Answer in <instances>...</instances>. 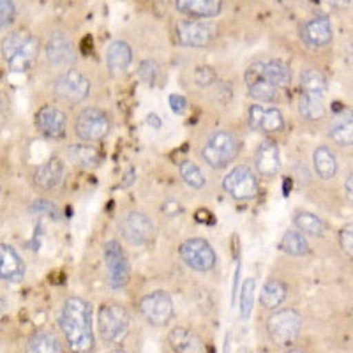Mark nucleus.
<instances>
[{"instance_id": "f257e3e1", "label": "nucleus", "mask_w": 353, "mask_h": 353, "mask_svg": "<svg viewBox=\"0 0 353 353\" xmlns=\"http://www.w3.org/2000/svg\"><path fill=\"white\" fill-rule=\"evenodd\" d=\"M59 325L74 353H87L94 348L92 305L87 301L80 297L68 299L62 305Z\"/></svg>"}, {"instance_id": "f03ea898", "label": "nucleus", "mask_w": 353, "mask_h": 353, "mask_svg": "<svg viewBox=\"0 0 353 353\" xmlns=\"http://www.w3.org/2000/svg\"><path fill=\"white\" fill-rule=\"evenodd\" d=\"M37 53H39V43L27 30H17L2 41V55L11 71L23 72L32 68Z\"/></svg>"}, {"instance_id": "7ed1b4c3", "label": "nucleus", "mask_w": 353, "mask_h": 353, "mask_svg": "<svg viewBox=\"0 0 353 353\" xmlns=\"http://www.w3.org/2000/svg\"><path fill=\"white\" fill-rule=\"evenodd\" d=\"M239 154V140L230 131H217L207 140L201 156L212 168H225Z\"/></svg>"}, {"instance_id": "20e7f679", "label": "nucleus", "mask_w": 353, "mask_h": 353, "mask_svg": "<svg viewBox=\"0 0 353 353\" xmlns=\"http://www.w3.org/2000/svg\"><path fill=\"white\" fill-rule=\"evenodd\" d=\"M129 313L121 304H105L97 314V327L106 343H119L129 330Z\"/></svg>"}, {"instance_id": "39448f33", "label": "nucleus", "mask_w": 353, "mask_h": 353, "mask_svg": "<svg viewBox=\"0 0 353 353\" xmlns=\"http://www.w3.org/2000/svg\"><path fill=\"white\" fill-rule=\"evenodd\" d=\"M302 327V318L293 309H281L276 311L267 321L269 336L276 345H290L297 339Z\"/></svg>"}, {"instance_id": "423d86ee", "label": "nucleus", "mask_w": 353, "mask_h": 353, "mask_svg": "<svg viewBox=\"0 0 353 353\" xmlns=\"http://www.w3.org/2000/svg\"><path fill=\"white\" fill-rule=\"evenodd\" d=\"M74 131L80 140L94 143L99 141L110 132V119L103 110L99 108H85L83 112L78 115L77 124H74Z\"/></svg>"}, {"instance_id": "0eeeda50", "label": "nucleus", "mask_w": 353, "mask_h": 353, "mask_svg": "<svg viewBox=\"0 0 353 353\" xmlns=\"http://www.w3.org/2000/svg\"><path fill=\"white\" fill-rule=\"evenodd\" d=\"M105 265L108 270V285L113 290L124 288L131 277V269L124 249L117 241L106 242L105 245Z\"/></svg>"}, {"instance_id": "6e6552de", "label": "nucleus", "mask_w": 353, "mask_h": 353, "mask_svg": "<svg viewBox=\"0 0 353 353\" xmlns=\"http://www.w3.org/2000/svg\"><path fill=\"white\" fill-rule=\"evenodd\" d=\"M181 258L188 267L198 272H207L216 265V253L205 239H189L181 245Z\"/></svg>"}, {"instance_id": "1a4fd4ad", "label": "nucleus", "mask_w": 353, "mask_h": 353, "mask_svg": "<svg viewBox=\"0 0 353 353\" xmlns=\"http://www.w3.org/2000/svg\"><path fill=\"white\" fill-rule=\"evenodd\" d=\"M223 188L235 200H249V198L256 196L258 181L253 170L248 166H237L225 176Z\"/></svg>"}, {"instance_id": "9d476101", "label": "nucleus", "mask_w": 353, "mask_h": 353, "mask_svg": "<svg viewBox=\"0 0 353 353\" xmlns=\"http://www.w3.org/2000/svg\"><path fill=\"white\" fill-rule=\"evenodd\" d=\"M53 88L61 99L69 101V103H80L90 92V81L83 72L77 71V69H69L57 78Z\"/></svg>"}, {"instance_id": "9b49d317", "label": "nucleus", "mask_w": 353, "mask_h": 353, "mask_svg": "<svg viewBox=\"0 0 353 353\" xmlns=\"http://www.w3.org/2000/svg\"><path fill=\"white\" fill-rule=\"evenodd\" d=\"M143 316L152 325H166L173 316V302L168 293L163 290L145 295L140 302Z\"/></svg>"}, {"instance_id": "f8f14e48", "label": "nucleus", "mask_w": 353, "mask_h": 353, "mask_svg": "<svg viewBox=\"0 0 353 353\" xmlns=\"http://www.w3.org/2000/svg\"><path fill=\"white\" fill-rule=\"evenodd\" d=\"M122 237L132 245H143L154 237V225L149 216L141 212H129L121 223Z\"/></svg>"}, {"instance_id": "ddd939ff", "label": "nucleus", "mask_w": 353, "mask_h": 353, "mask_svg": "<svg viewBox=\"0 0 353 353\" xmlns=\"http://www.w3.org/2000/svg\"><path fill=\"white\" fill-rule=\"evenodd\" d=\"M176 41L191 48H205L212 41V28L201 21L185 20L181 21L175 28Z\"/></svg>"}, {"instance_id": "4468645a", "label": "nucleus", "mask_w": 353, "mask_h": 353, "mask_svg": "<svg viewBox=\"0 0 353 353\" xmlns=\"http://www.w3.org/2000/svg\"><path fill=\"white\" fill-rule=\"evenodd\" d=\"M245 85H248L251 97L261 101V103H272V101H276L277 96H279V88L274 87V85L263 77L261 62H254V64L245 71Z\"/></svg>"}, {"instance_id": "2eb2a0df", "label": "nucleus", "mask_w": 353, "mask_h": 353, "mask_svg": "<svg viewBox=\"0 0 353 353\" xmlns=\"http://www.w3.org/2000/svg\"><path fill=\"white\" fill-rule=\"evenodd\" d=\"M65 124H68V117L62 110L57 106H43L36 113V125L39 132L46 138H61L65 134Z\"/></svg>"}, {"instance_id": "dca6fc26", "label": "nucleus", "mask_w": 353, "mask_h": 353, "mask_svg": "<svg viewBox=\"0 0 353 353\" xmlns=\"http://www.w3.org/2000/svg\"><path fill=\"white\" fill-rule=\"evenodd\" d=\"M249 125L261 132H277L285 128V121L277 108H263L254 105L249 108Z\"/></svg>"}, {"instance_id": "f3484780", "label": "nucleus", "mask_w": 353, "mask_h": 353, "mask_svg": "<svg viewBox=\"0 0 353 353\" xmlns=\"http://www.w3.org/2000/svg\"><path fill=\"white\" fill-rule=\"evenodd\" d=\"M170 346L175 353H207V346L194 330L176 327L168 334Z\"/></svg>"}, {"instance_id": "a211bd4d", "label": "nucleus", "mask_w": 353, "mask_h": 353, "mask_svg": "<svg viewBox=\"0 0 353 353\" xmlns=\"http://www.w3.org/2000/svg\"><path fill=\"white\" fill-rule=\"evenodd\" d=\"M64 165H62L61 159L52 157L50 161L43 163L41 166H37L36 172H34V182H36L37 188L41 189H55L64 182Z\"/></svg>"}, {"instance_id": "6ab92c4d", "label": "nucleus", "mask_w": 353, "mask_h": 353, "mask_svg": "<svg viewBox=\"0 0 353 353\" xmlns=\"http://www.w3.org/2000/svg\"><path fill=\"white\" fill-rule=\"evenodd\" d=\"M302 39L309 44V46H325L332 41V25H330L327 17H318L309 20L302 28Z\"/></svg>"}, {"instance_id": "aec40b11", "label": "nucleus", "mask_w": 353, "mask_h": 353, "mask_svg": "<svg viewBox=\"0 0 353 353\" xmlns=\"http://www.w3.org/2000/svg\"><path fill=\"white\" fill-rule=\"evenodd\" d=\"M25 274V265L20 254L8 244H0V279L20 281Z\"/></svg>"}, {"instance_id": "412c9836", "label": "nucleus", "mask_w": 353, "mask_h": 353, "mask_svg": "<svg viewBox=\"0 0 353 353\" xmlns=\"http://www.w3.org/2000/svg\"><path fill=\"white\" fill-rule=\"evenodd\" d=\"M46 55L53 65L71 64L74 61V44L71 43L65 34L57 32L50 37L48 46H46Z\"/></svg>"}, {"instance_id": "4be33fe9", "label": "nucleus", "mask_w": 353, "mask_h": 353, "mask_svg": "<svg viewBox=\"0 0 353 353\" xmlns=\"http://www.w3.org/2000/svg\"><path fill=\"white\" fill-rule=\"evenodd\" d=\"M254 163H256V170L263 176H274L279 168H281V157H279V149L274 141H263V143L258 147L256 157H254Z\"/></svg>"}, {"instance_id": "5701e85b", "label": "nucleus", "mask_w": 353, "mask_h": 353, "mask_svg": "<svg viewBox=\"0 0 353 353\" xmlns=\"http://www.w3.org/2000/svg\"><path fill=\"white\" fill-rule=\"evenodd\" d=\"M221 2L217 0H179L175 8L194 18H214L221 12Z\"/></svg>"}, {"instance_id": "b1692460", "label": "nucleus", "mask_w": 353, "mask_h": 353, "mask_svg": "<svg viewBox=\"0 0 353 353\" xmlns=\"http://www.w3.org/2000/svg\"><path fill=\"white\" fill-rule=\"evenodd\" d=\"M132 61V52L131 46L124 41H113L108 46L106 52V62H108L110 71L113 72H122L129 68Z\"/></svg>"}, {"instance_id": "393cba45", "label": "nucleus", "mask_w": 353, "mask_h": 353, "mask_svg": "<svg viewBox=\"0 0 353 353\" xmlns=\"http://www.w3.org/2000/svg\"><path fill=\"white\" fill-rule=\"evenodd\" d=\"M27 353H64V346L59 337L50 332H36L30 336L25 346Z\"/></svg>"}, {"instance_id": "a878e982", "label": "nucleus", "mask_w": 353, "mask_h": 353, "mask_svg": "<svg viewBox=\"0 0 353 353\" xmlns=\"http://www.w3.org/2000/svg\"><path fill=\"white\" fill-rule=\"evenodd\" d=\"M301 85H302V94L305 96H313L323 99L327 92V78L325 74L318 69H307V71L302 72L301 77Z\"/></svg>"}, {"instance_id": "bb28decb", "label": "nucleus", "mask_w": 353, "mask_h": 353, "mask_svg": "<svg viewBox=\"0 0 353 353\" xmlns=\"http://www.w3.org/2000/svg\"><path fill=\"white\" fill-rule=\"evenodd\" d=\"M261 71L263 77L270 81L276 88H285L288 87L292 81V72L290 68L283 61H270V62H261Z\"/></svg>"}, {"instance_id": "cd10ccee", "label": "nucleus", "mask_w": 353, "mask_h": 353, "mask_svg": "<svg viewBox=\"0 0 353 353\" xmlns=\"http://www.w3.org/2000/svg\"><path fill=\"white\" fill-rule=\"evenodd\" d=\"M313 163H314V170H316L320 179L329 181V179L336 176L337 161L330 149H327V147H318L313 154Z\"/></svg>"}, {"instance_id": "c85d7f7f", "label": "nucleus", "mask_w": 353, "mask_h": 353, "mask_svg": "<svg viewBox=\"0 0 353 353\" xmlns=\"http://www.w3.org/2000/svg\"><path fill=\"white\" fill-rule=\"evenodd\" d=\"M68 156L74 165L85 166V168H90V166L101 163V152L92 145H71Z\"/></svg>"}, {"instance_id": "c756f323", "label": "nucleus", "mask_w": 353, "mask_h": 353, "mask_svg": "<svg viewBox=\"0 0 353 353\" xmlns=\"http://www.w3.org/2000/svg\"><path fill=\"white\" fill-rule=\"evenodd\" d=\"M286 299V286L281 281H269L263 286L260 295V302L263 307L276 309Z\"/></svg>"}, {"instance_id": "7c9ffc66", "label": "nucleus", "mask_w": 353, "mask_h": 353, "mask_svg": "<svg viewBox=\"0 0 353 353\" xmlns=\"http://www.w3.org/2000/svg\"><path fill=\"white\" fill-rule=\"evenodd\" d=\"M281 249L290 256H305L309 253V244L302 233L288 232L283 237Z\"/></svg>"}, {"instance_id": "2f4dec72", "label": "nucleus", "mask_w": 353, "mask_h": 353, "mask_svg": "<svg viewBox=\"0 0 353 353\" xmlns=\"http://www.w3.org/2000/svg\"><path fill=\"white\" fill-rule=\"evenodd\" d=\"M299 110H301V115L307 121H318L321 117L325 115V106H323V99L313 96H305L302 94L301 99H299Z\"/></svg>"}, {"instance_id": "473e14b6", "label": "nucleus", "mask_w": 353, "mask_h": 353, "mask_svg": "<svg viewBox=\"0 0 353 353\" xmlns=\"http://www.w3.org/2000/svg\"><path fill=\"white\" fill-rule=\"evenodd\" d=\"M330 138L336 141L337 145H343V147H350L353 141V124H352V119H337L336 122L332 124L330 128Z\"/></svg>"}, {"instance_id": "72a5a7b5", "label": "nucleus", "mask_w": 353, "mask_h": 353, "mask_svg": "<svg viewBox=\"0 0 353 353\" xmlns=\"http://www.w3.org/2000/svg\"><path fill=\"white\" fill-rule=\"evenodd\" d=\"M295 226L301 230L302 233H307V235H321L325 226H323V221L316 216V214L311 212H299L295 216Z\"/></svg>"}, {"instance_id": "f704fd0d", "label": "nucleus", "mask_w": 353, "mask_h": 353, "mask_svg": "<svg viewBox=\"0 0 353 353\" xmlns=\"http://www.w3.org/2000/svg\"><path fill=\"white\" fill-rule=\"evenodd\" d=\"M181 176L188 185L193 189H201L205 185V176L201 170L194 165L193 161H184L181 163Z\"/></svg>"}, {"instance_id": "c9c22d12", "label": "nucleus", "mask_w": 353, "mask_h": 353, "mask_svg": "<svg viewBox=\"0 0 353 353\" xmlns=\"http://www.w3.org/2000/svg\"><path fill=\"white\" fill-rule=\"evenodd\" d=\"M254 302V279H248L242 285V295H241V314L244 320L251 316Z\"/></svg>"}, {"instance_id": "e433bc0d", "label": "nucleus", "mask_w": 353, "mask_h": 353, "mask_svg": "<svg viewBox=\"0 0 353 353\" xmlns=\"http://www.w3.org/2000/svg\"><path fill=\"white\" fill-rule=\"evenodd\" d=\"M32 212L36 214H44V216H50L52 219H61L62 217V212L59 210V207H57L55 203H52V201H46V200H37L32 203Z\"/></svg>"}, {"instance_id": "4c0bfd02", "label": "nucleus", "mask_w": 353, "mask_h": 353, "mask_svg": "<svg viewBox=\"0 0 353 353\" xmlns=\"http://www.w3.org/2000/svg\"><path fill=\"white\" fill-rule=\"evenodd\" d=\"M159 77V65L154 61H143L140 65V78L145 83L152 85Z\"/></svg>"}, {"instance_id": "58836bf2", "label": "nucleus", "mask_w": 353, "mask_h": 353, "mask_svg": "<svg viewBox=\"0 0 353 353\" xmlns=\"http://www.w3.org/2000/svg\"><path fill=\"white\" fill-rule=\"evenodd\" d=\"M216 71L212 68H209V65H201L194 72V80H196V83L200 87H209V85H212L216 81Z\"/></svg>"}, {"instance_id": "ea45409f", "label": "nucleus", "mask_w": 353, "mask_h": 353, "mask_svg": "<svg viewBox=\"0 0 353 353\" xmlns=\"http://www.w3.org/2000/svg\"><path fill=\"white\" fill-rule=\"evenodd\" d=\"M17 17V8L12 2H6V0H0V28H4L6 25L11 23Z\"/></svg>"}, {"instance_id": "a19ab883", "label": "nucleus", "mask_w": 353, "mask_h": 353, "mask_svg": "<svg viewBox=\"0 0 353 353\" xmlns=\"http://www.w3.org/2000/svg\"><path fill=\"white\" fill-rule=\"evenodd\" d=\"M339 242H341L343 251H345L348 256H352V251H353L352 249L353 248V225L352 223L341 230V233H339Z\"/></svg>"}, {"instance_id": "79ce46f5", "label": "nucleus", "mask_w": 353, "mask_h": 353, "mask_svg": "<svg viewBox=\"0 0 353 353\" xmlns=\"http://www.w3.org/2000/svg\"><path fill=\"white\" fill-rule=\"evenodd\" d=\"M170 106H172L173 112L182 115L185 112V108H188V101H185V97L179 96V94H172L170 96Z\"/></svg>"}, {"instance_id": "37998d69", "label": "nucleus", "mask_w": 353, "mask_h": 353, "mask_svg": "<svg viewBox=\"0 0 353 353\" xmlns=\"http://www.w3.org/2000/svg\"><path fill=\"white\" fill-rule=\"evenodd\" d=\"M161 210H163V212L166 214V216H175L176 212H181V205H179V201H173V200H170V201H166L165 205H163V207H161Z\"/></svg>"}, {"instance_id": "c03bdc74", "label": "nucleus", "mask_w": 353, "mask_h": 353, "mask_svg": "<svg viewBox=\"0 0 353 353\" xmlns=\"http://www.w3.org/2000/svg\"><path fill=\"white\" fill-rule=\"evenodd\" d=\"M6 110H8V106H6V101H4V97L0 96V122L6 119Z\"/></svg>"}, {"instance_id": "a18cd8bd", "label": "nucleus", "mask_w": 353, "mask_h": 353, "mask_svg": "<svg viewBox=\"0 0 353 353\" xmlns=\"http://www.w3.org/2000/svg\"><path fill=\"white\" fill-rule=\"evenodd\" d=\"M346 193H348V198L352 200L353 198V179L348 176V181H346Z\"/></svg>"}, {"instance_id": "49530a36", "label": "nucleus", "mask_w": 353, "mask_h": 353, "mask_svg": "<svg viewBox=\"0 0 353 353\" xmlns=\"http://www.w3.org/2000/svg\"><path fill=\"white\" fill-rule=\"evenodd\" d=\"M108 353H128V352H125V350H122V348H117V350H112V352H108Z\"/></svg>"}, {"instance_id": "de8ad7c7", "label": "nucleus", "mask_w": 353, "mask_h": 353, "mask_svg": "<svg viewBox=\"0 0 353 353\" xmlns=\"http://www.w3.org/2000/svg\"><path fill=\"white\" fill-rule=\"evenodd\" d=\"M285 353H304V352H301V350H288V352Z\"/></svg>"}]
</instances>
